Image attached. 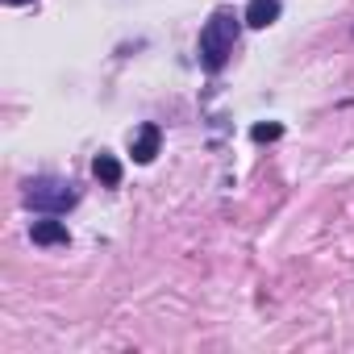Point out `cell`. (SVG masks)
<instances>
[{"mask_svg": "<svg viewBox=\"0 0 354 354\" xmlns=\"http://www.w3.org/2000/svg\"><path fill=\"white\" fill-rule=\"evenodd\" d=\"M234 42H238V17L234 13H213L209 26L201 30V63H205V71H221L225 59L234 55Z\"/></svg>", "mask_w": 354, "mask_h": 354, "instance_id": "1", "label": "cell"}, {"mask_svg": "<svg viewBox=\"0 0 354 354\" xmlns=\"http://www.w3.org/2000/svg\"><path fill=\"white\" fill-rule=\"evenodd\" d=\"M26 205L30 209H42V213H63V209L75 205V188L63 184V180H38V184H30Z\"/></svg>", "mask_w": 354, "mask_h": 354, "instance_id": "2", "label": "cell"}, {"mask_svg": "<svg viewBox=\"0 0 354 354\" xmlns=\"http://www.w3.org/2000/svg\"><path fill=\"white\" fill-rule=\"evenodd\" d=\"M158 125H138V133L129 138V150H133V162H150L158 154Z\"/></svg>", "mask_w": 354, "mask_h": 354, "instance_id": "3", "label": "cell"}, {"mask_svg": "<svg viewBox=\"0 0 354 354\" xmlns=\"http://www.w3.org/2000/svg\"><path fill=\"white\" fill-rule=\"evenodd\" d=\"M275 17H279V0H250L246 5V26L254 30H267Z\"/></svg>", "mask_w": 354, "mask_h": 354, "instance_id": "4", "label": "cell"}, {"mask_svg": "<svg viewBox=\"0 0 354 354\" xmlns=\"http://www.w3.org/2000/svg\"><path fill=\"white\" fill-rule=\"evenodd\" d=\"M92 175H96L104 188H117V184H121V162H117L113 154H104V150H100V154L92 158Z\"/></svg>", "mask_w": 354, "mask_h": 354, "instance_id": "5", "label": "cell"}, {"mask_svg": "<svg viewBox=\"0 0 354 354\" xmlns=\"http://www.w3.org/2000/svg\"><path fill=\"white\" fill-rule=\"evenodd\" d=\"M34 242L38 246H67V225L63 221H34Z\"/></svg>", "mask_w": 354, "mask_h": 354, "instance_id": "6", "label": "cell"}, {"mask_svg": "<svg viewBox=\"0 0 354 354\" xmlns=\"http://www.w3.org/2000/svg\"><path fill=\"white\" fill-rule=\"evenodd\" d=\"M279 133H283V125H279V121H263V125H254V129H250V138H254V142H275Z\"/></svg>", "mask_w": 354, "mask_h": 354, "instance_id": "7", "label": "cell"}, {"mask_svg": "<svg viewBox=\"0 0 354 354\" xmlns=\"http://www.w3.org/2000/svg\"><path fill=\"white\" fill-rule=\"evenodd\" d=\"M5 5H30V0H5Z\"/></svg>", "mask_w": 354, "mask_h": 354, "instance_id": "8", "label": "cell"}]
</instances>
